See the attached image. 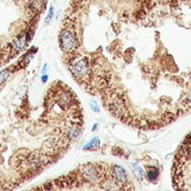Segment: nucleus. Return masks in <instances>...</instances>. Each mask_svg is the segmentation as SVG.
Segmentation results:
<instances>
[{"label": "nucleus", "instance_id": "obj_1", "mask_svg": "<svg viewBox=\"0 0 191 191\" xmlns=\"http://www.w3.org/2000/svg\"><path fill=\"white\" fill-rule=\"evenodd\" d=\"M60 41L63 50L66 51H72L76 48L77 41L75 38V35L69 31H64L61 34Z\"/></svg>", "mask_w": 191, "mask_h": 191}, {"label": "nucleus", "instance_id": "obj_2", "mask_svg": "<svg viewBox=\"0 0 191 191\" xmlns=\"http://www.w3.org/2000/svg\"><path fill=\"white\" fill-rule=\"evenodd\" d=\"M88 71H89V65L85 59L80 60V61L77 62L72 66V68H71V72H72V74L77 77L85 76V75L88 74Z\"/></svg>", "mask_w": 191, "mask_h": 191}, {"label": "nucleus", "instance_id": "obj_3", "mask_svg": "<svg viewBox=\"0 0 191 191\" xmlns=\"http://www.w3.org/2000/svg\"><path fill=\"white\" fill-rule=\"evenodd\" d=\"M113 175L116 178V180L120 183H126L127 181V172L125 169L121 166L113 167Z\"/></svg>", "mask_w": 191, "mask_h": 191}, {"label": "nucleus", "instance_id": "obj_4", "mask_svg": "<svg viewBox=\"0 0 191 191\" xmlns=\"http://www.w3.org/2000/svg\"><path fill=\"white\" fill-rule=\"evenodd\" d=\"M82 174L83 178H85L88 181L94 180V179L95 178V175H97V172H95V169L90 166H85V168H82Z\"/></svg>", "mask_w": 191, "mask_h": 191}, {"label": "nucleus", "instance_id": "obj_5", "mask_svg": "<svg viewBox=\"0 0 191 191\" xmlns=\"http://www.w3.org/2000/svg\"><path fill=\"white\" fill-rule=\"evenodd\" d=\"M26 44H27V35H23L14 41L13 46L16 50H22L23 48H26Z\"/></svg>", "mask_w": 191, "mask_h": 191}, {"label": "nucleus", "instance_id": "obj_6", "mask_svg": "<svg viewBox=\"0 0 191 191\" xmlns=\"http://www.w3.org/2000/svg\"><path fill=\"white\" fill-rule=\"evenodd\" d=\"M100 145V141L99 139L98 138V137H95V138H93L90 142H88L87 144L85 145V146H83V149L85 150H95Z\"/></svg>", "mask_w": 191, "mask_h": 191}, {"label": "nucleus", "instance_id": "obj_7", "mask_svg": "<svg viewBox=\"0 0 191 191\" xmlns=\"http://www.w3.org/2000/svg\"><path fill=\"white\" fill-rule=\"evenodd\" d=\"M131 167H132V170L134 172L135 175L137 176V178H138L139 180H142V179L144 178V172L141 169V167L137 163H132L131 164Z\"/></svg>", "mask_w": 191, "mask_h": 191}, {"label": "nucleus", "instance_id": "obj_8", "mask_svg": "<svg viewBox=\"0 0 191 191\" xmlns=\"http://www.w3.org/2000/svg\"><path fill=\"white\" fill-rule=\"evenodd\" d=\"M158 170L157 168H151L147 172V177L150 181H155L158 176Z\"/></svg>", "mask_w": 191, "mask_h": 191}, {"label": "nucleus", "instance_id": "obj_9", "mask_svg": "<svg viewBox=\"0 0 191 191\" xmlns=\"http://www.w3.org/2000/svg\"><path fill=\"white\" fill-rule=\"evenodd\" d=\"M9 76V70H4L3 72L0 73V84H2V83H4L6 80H7Z\"/></svg>", "mask_w": 191, "mask_h": 191}, {"label": "nucleus", "instance_id": "obj_10", "mask_svg": "<svg viewBox=\"0 0 191 191\" xmlns=\"http://www.w3.org/2000/svg\"><path fill=\"white\" fill-rule=\"evenodd\" d=\"M52 16H53V7H52V6H51V8L49 9V13H48L46 19H45V25H48V23L51 22Z\"/></svg>", "mask_w": 191, "mask_h": 191}, {"label": "nucleus", "instance_id": "obj_11", "mask_svg": "<svg viewBox=\"0 0 191 191\" xmlns=\"http://www.w3.org/2000/svg\"><path fill=\"white\" fill-rule=\"evenodd\" d=\"M90 107H91V109H92L94 112L98 113V112L100 111L99 105H98V104L97 102H95V101H91V102H90Z\"/></svg>", "mask_w": 191, "mask_h": 191}, {"label": "nucleus", "instance_id": "obj_12", "mask_svg": "<svg viewBox=\"0 0 191 191\" xmlns=\"http://www.w3.org/2000/svg\"><path fill=\"white\" fill-rule=\"evenodd\" d=\"M79 134H80V132L78 130H73L69 133V137L71 139H75L79 136Z\"/></svg>", "mask_w": 191, "mask_h": 191}, {"label": "nucleus", "instance_id": "obj_13", "mask_svg": "<svg viewBox=\"0 0 191 191\" xmlns=\"http://www.w3.org/2000/svg\"><path fill=\"white\" fill-rule=\"evenodd\" d=\"M47 71H48V64L44 63V66L42 68V72H41V75H46L47 74Z\"/></svg>", "mask_w": 191, "mask_h": 191}, {"label": "nucleus", "instance_id": "obj_14", "mask_svg": "<svg viewBox=\"0 0 191 191\" xmlns=\"http://www.w3.org/2000/svg\"><path fill=\"white\" fill-rule=\"evenodd\" d=\"M48 80V75H42V76H41V81H42V83H46Z\"/></svg>", "mask_w": 191, "mask_h": 191}]
</instances>
